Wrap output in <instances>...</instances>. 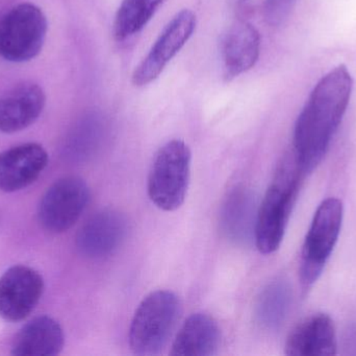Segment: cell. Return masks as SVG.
I'll return each mask as SVG.
<instances>
[{
    "mask_svg": "<svg viewBox=\"0 0 356 356\" xmlns=\"http://www.w3.org/2000/svg\"><path fill=\"white\" fill-rule=\"evenodd\" d=\"M181 305L170 291H156L140 303L129 328V346L137 355H160L179 319Z\"/></svg>",
    "mask_w": 356,
    "mask_h": 356,
    "instance_id": "3",
    "label": "cell"
},
{
    "mask_svg": "<svg viewBox=\"0 0 356 356\" xmlns=\"http://www.w3.org/2000/svg\"><path fill=\"white\" fill-rule=\"evenodd\" d=\"M90 201V188L79 177L62 178L42 196L38 217L44 229L63 233L70 229L85 211Z\"/></svg>",
    "mask_w": 356,
    "mask_h": 356,
    "instance_id": "7",
    "label": "cell"
},
{
    "mask_svg": "<svg viewBox=\"0 0 356 356\" xmlns=\"http://www.w3.org/2000/svg\"><path fill=\"white\" fill-rule=\"evenodd\" d=\"M165 0H123L117 10L113 31L118 41L139 33L152 20Z\"/></svg>",
    "mask_w": 356,
    "mask_h": 356,
    "instance_id": "19",
    "label": "cell"
},
{
    "mask_svg": "<svg viewBox=\"0 0 356 356\" xmlns=\"http://www.w3.org/2000/svg\"><path fill=\"white\" fill-rule=\"evenodd\" d=\"M284 349L290 356L337 355L338 339L334 320L323 313L309 316L289 334Z\"/></svg>",
    "mask_w": 356,
    "mask_h": 356,
    "instance_id": "12",
    "label": "cell"
},
{
    "mask_svg": "<svg viewBox=\"0 0 356 356\" xmlns=\"http://www.w3.org/2000/svg\"><path fill=\"white\" fill-rule=\"evenodd\" d=\"M259 52L261 36L259 31L246 21L234 23L228 29L222 43V60L226 81H232L250 70L257 64Z\"/></svg>",
    "mask_w": 356,
    "mask_h": 356,
    "instance_id": "14",
    "label": "cell"
},
{
    "mask_svg": "<svg viewBox=\"0 0 356 356\" xmlns=\"http://www.w3.org/2000/svg\"><path fill=\"white\" fill-rule=\"evenodd\" d=\"M221 343V330L217 321L207 314L190 316L173 341V356H211L217 355Z\"/></svg>",
    "mask_w": 356,
    "mask_h": 356,
    "instance_id": "15",
    "label": "cell"
},
{
    "mask_svg": "<svg viewBox=\"0 0 356 356\" xmlns=\"http://www.w3.org/2000/svg\"><path fill=\"white\" fill-rule=\"evenodd\" d=\"M65 336L58 322L47 316L35 318L25 324L12 344L15 356H51L63 350Z\"/></svg>",
    "mask_w": 356,
    "mask_h": 356,
    "instance_id": "16",
    "label": "cell"
},
{
    "mask_svg": "<svg viewBox=\"0 0 356 356\" xmlns=\"http://www.w3.org/2000/svg\"><path fill=\"white\" fill-rule=\"evenodd\" d=\"M190 148L182 140L167 142L154 156L149 176L148 194L158 208L175 211L184 204L191 176Z\"/></svg>",
    "mask_w": 356,
    "mask_h": 356,
    "instance_id": "4",
    "label": "cell"
},
{
    "mask_svg": "<svg viewBox=\"0 0 356 356\" xmlns=\"http://www.w3.org/2000/svg\"><path fill=\"white\" fill-rule=\"evenodd\" d=\"M47 163V152L33 142L0 153V190L15 192L29 187L40 177Z\"/></svg>",
    "mask_w": 356,
    "mask_h": 356,
    "instance_id": "11",
    "label": "cell"
},
{
    "mask_svg": "<svg viewBox=\"0 0 356 356\" xmlns=\"http://www.w3.org/2000/svg\"><path fill=\"white\" fill-rule=\"evenodd\" d=\"M44 280L27 265H14L0 277V318L19 322L29 317L43 295Z\"/></svg>",
    "mask_w": 356,
    "mask_h": 356,
    "instance_id": "9",
    "label": "cell"
},
{
    "mask_svg": "<svg viewBox=\"0 0 356 356\" xmlns=\"http://www.w3.org/2000/svg\"><path fill=\"white\" fill-rule=\"evenodd\" d=\"M297 0H267L266 17L268 22L278 25L284 22L292 12Z\"/></svg>",
    "mask_w": 356,
    "mask_h": 356,
    "instance_id": "20",
    "label": "cell"
},
{
    "mask_svg": "<svg viewBox=\"0 0 356 356\" xmlns=\"http://www.w3.org/2000/svg\"><path fill=\"white\" fill-rule=\"evenodd\" d=\"M129 222L114 209H104L92 215L79 229L76 247L88 258L100 259L114 254L124 242Z\"/></svg>",
    "mask_w": 356,
    "mask_h": 356,
    "instance_id": "10",
    "label": "cell"
},
{
    "mask_svg": "<svg viewBox=\"0 0 356 356\" xmlns=\"http://www.w3.org/2000/svg\"><path fill=\"white\" fill-rule=\"evenodd\" d=\"M257 198L247 188H236L226 199L221 213V226L225 235L236 244L254 240L257 224Z\"/></svg>",
    "mask_w": 356,
    "mask_h": 356,
    "instance_id": "17",
    "label": "cell"
},
{
    "mask_svg": "<svg viewBox=\"0 0 356 356\" xmlns=\"http://www.w3.org/2000/svg\"><path fill=\"white\" fill-rule=\"evenodd\" d=\"M342 201L330 198L318 207L305 236L301 258L300 279L303 286H313L321 276L342 229Z\"/></svg>",
    "mask_w": 356,
    "mask_h": 356,
    "instance_id": "5",
    "label": "cell"
},
{
    "mask_svg": "<svg viewBox=\"0 0 356 356\" xmlns=\"http://www.w3.org/2000/svg\"><path fill=\"white\" fill-rule=\"evenodd\" d=\"M47 19L33 3H20L0 18V56L8 62L33 60L43 47Z\"/></svg>",
    "mask_w": 356,
    "mask_h": 356,
    "instance_id": "6",
    "label": "cell"
},
{
    "mask_svg": "<svg viewBox=\"0 0 356 356\" xmlns=\"http://www.w3.org/2000/svg\"><path fill=\"white\" fill-rule=\"evenodd\" d=\"M291 303L292 288L288 282L284 280L272 282L263 291L257 301V320L267 330H277L286 320Z\"/></svg>",
    "mask_w": 356,
    "mask_h": 356,
    "instance_id": "18",
    "label": "cell"
},
{
    "mask_svg": "<svg viewBox=\"0 0 356 356\" xmlns=\"http://www.w3.org/2000/svg\"><path fill=\"white\" fill-rule=\"evenodd\" d=\"M46 96L40 86L24 83L0 96V132L13 134L33 125L45 107Z\"/></svg>",
    "mask_w": 356,
    "mask_h": 356,
    "instance_id": "13",
    "label": "cell"
},
{
    "mask_svg": "<svg viewBox=\"0 0 356 356\" xmlns=\"http://www.w3.org/2000/svg\"><path fill=\"white\" fill-rule=\"evenodd\" d=\"M353 79L344 65L326 73L309 94L295 123L294 155L305 173L321 163L353 95Z\"/></svg>",
    "mask_w": 356,
    "mask_h": 356,
    "instance_id": "1",
    "label": "cell"
},
{
    "mask_svg": "<svg viewBox=\"0 0 356 356\" xmlns=\"http://www.w3.org/2000/svg\"><path fill=\"white\" fill-rule=\"evenodd\" d=\"M305 176L294 155L278 169L257 210L254 242L263 254H272L280 249Z\"/></svg>",
    "mask_w": 356,
    "mask_h": 356,
    "instance_id": "2",
    "label": "cell"
},
{
    "mask_svg": "<svg viewBox=\"0 0 356 356\" xmlns=\"http://www.w3.org/2000/svg\"><path fill=\"white\" fill-rule=\"evenodd\" d=\"M196 29V16L190 10L177 13L165 26L147 56L134 71L131 82L144 87L156 81L167 65L186 45Z\"/></svg>",
    "mask_w": 356,
    "mask_h": 356,
    "instance_id": "8",
    "label": "cell"
}]
</instances>
